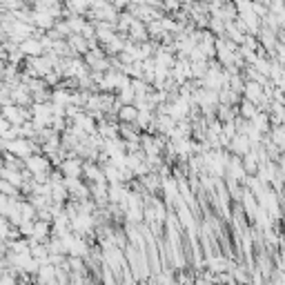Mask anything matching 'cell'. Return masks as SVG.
<instances>
[{
	"instance_id": "1",
	"label": "cell",
	"mask_w": 285,
	"mask_h": 285,
	"mask_svg": "<svg viewBox=\"0 0 285 285\" xmlns=\"http://www.w3.org/2000/svg\"><path fill=\"white\" fill-rule=\"evenodd\" d=\"M4 149L11 156H16V158H29L31 151H34V145L27 139H13V141L4 142Z\"/></svg>"
},
{
	"instance_id": "2",
	"label": "cell",
	"mask_w": 285,
	"mask_h": 285,
	"mask_svg": "<svg viewBox=\"0 0 285 285\" xmlns=\"http://www.w3.org/2000/svg\"><path fill=\"white\" fill-rule=\"evenodd\" d=\"M25 165H27L31 176H47V172H49V160H47L45 156L31 154L29 158H25Z\"/></svg>"
},
{
	"instance_id": "3",
	"label": "cell",
	"mask_w": 285,
	"mask_h": 285,
	"mask_svg": "<svg viewBox=\"0 0 285 285\" xmlns=\"http://www.w3.org/2000/svg\"><path fill=\"white\" fill-rule=\"evenodd\" d=\"M18 49H20V54H27V56H31V58H38V56H42V51H45L40 40H36V38H25Z\"/></svg>"
},
{
	"instance_id": "4",
	"label": "cell",
	"mask_w": 285,
	"mask_h": 285,
	"mask_svg": "<svg viewBox=\"0 0 285 285\" xmlns=\"http://www.w3.org/2000/svg\"><path fill=\"white\" fill-rule=\"evenodd\" d=\"M60 169H63L65 178H80V174H83V163H80L78 158H67V160H63Z\"/></svg>"
},
{
	"instance_id": "5",
	"label": "cell",
	"mask_w": 285,
	"mask_h": 285,
	"mask_svg": "<svg viewBox=\"0 0 285 285\" xmlns=\"http://www.w3.org/2000/svg\"><path fill=\"white\" fill-rule=\"evenodd\" d=\"M245 96H248V103L252 105H261V103H265V92L261 85L256 83H248L245 85Z\"/></svg>"
},
{
	"instance_id": "6",
	"label": "cell",
	"mask_w": 285,
	"mask_h": 285,
	"mask_svg": "<svg viewBox=\"0 0 285 285\" xmlns=\"http://www.w3.org/2000/svg\"><path fill=\"white\" fill-rule=\"evenodd\" d=\"M38 277V285H56V268H49V265H40L36 272Z\"/></svg>"
},
{
	"instance_id": "7",
	"label": "cell",
	"mask_w": 285,
	"mask_h": 285,
	"mask_svg": "<svg viewBox=\"0 0 285 285\" xmlns=\"http://www.w3.org/2000/svg\"><path fill=\"white\" fill-rule=\"evenodd\" d=\"M230 149L234 151L236 156H245L250 151V141L245 139L243 134H236L234 139H232V142H230Z\"/></svg>"
},
{
	"instance_id": "8",
	"label": "cell",
	"mask_w": 285,
	"mask_h": 285,
	"mask_svg": "<svg viewBox=\"0 0 285 285\" xmlns=\"http://www.w3.org/2000/svg\"><path fill=\"white\" fill-rule=\"evenodd\" d=\"M118 118L125 123H136V118H139V109L132 107V105H121L118 109Z\"/></svg>"
},
{
	"instance_id": "9",
	"label": "cell",
	"mask_w": 285,
	"mask_h": 285,
	"mask_svg": "<svg viewBox=\"0 0 285 285\" xmlns=\"http://www.w3.org/2000/svg\"><path fill=\"white\" fill-rule=\"evenodd\" d=\"M130 34H132V38H134V40H139V42H145V40H147V29L141 25V20H134V22H132V25H130Z\"/></svg>"
},
{
	"instance_id": "10",
	"label": "cell",
	"mask_w": 285,
	"mask_h": 285,
	"mask_svg": "<svg viewBox=\"0 0 285 285\" xmlns=\"http://www.w3.org/2000/svg\"><path fill=\"white\" fill-rule=\"evenodd\" d=\"M34 22H36L38 27H42V29H47V27H54V25H56L54 16H49V13H36V16H34Z\"/></svg>"
},
{
	"instance_id": "11",
	"label": "cell",
	"mask_w": 285,
	"mask_h": 285,
	"mask_svg": "<svg viewBox=\"0 0 285 285\" xmlns=\"http://www.w3.org/2000/svg\"><path fill=\"white\" fill-rule=\"evenodd\" d=\"M0 196H4V198H13V196H18V187H13L11 183H7V180L0 178Z\"/></svg>"
},
{
	"instance_id": "12",
	"label": "cell",
	"mask_w": 285,
	"mask_h": 285,
	"mask_svg": "<svg viewBox=\"0 0 285 285\" xmlns=\"http://www.w3.org/2000/svg\"><path fill=\"white\" fill-rule=\"evenodd\" d=\"M241 114H243L245 121H252V118H254L256 114H259V109H256V105H252V103L245 101L243 105H241Z\"/></svg>"
},
{
	"instance_id": "13",
	"label": "cell",
	"mask_w": 285,
	"mask_h": 285,
	"mask_svg": "<svg viewBox=\"0 0 285 285\" xmlns=\"http://www.w3.org/2000/svg\"><path fill=\"white\" fill-rule=\"evenodd\" d=\"M210 265H212V272H223V270L230 268V263H227L225 259H212Z\"/></svg>"
},
{
	"instance_id": "14",
	"label": "cell",
	"mask_w": 285,
	"mask_h": 285,
	"mask_svg": "<svg viewBox=\"0 0 285 285\" xmlns=\"http://www.w3.org/2000/svg\"><path fill=\"white\" fill-rule=\"evenodd\" d=\"M134 96H136V94H134V89H132L130 85L121 89V101H123V103H127V105H130V103L134 101Z\"/></svg>"
},
{
	"instance_id": "15",
	"label": "cell",
	"mask_w": 285,
	"mask_h": 285,
	"mask_svg": "<svg viewBox=\"0 0 285 285\" xmlns=\"http://www.w3.org/2000/svg\"><path fill=\"white\" fill-rule=\"evenodd\" d=\"M221 101L223 103H234L236 101V94L232 89H221Z\"/></svg>"
},
{
	"instance_id": "16",
	"label": "cell",
	"mask_w": 285,
	"mask_h": 285,
	"mask_svg": "<svg viewBox=\"0 0 285 285\" xmlns=\"http://www.w3.org/2000/svg\"><path fill=\"white\" fill-rule=\"evenodd\" d=\"M272 139H274V142H277L279 147L283 145V127H281V125H277V127H274V132H272Z\"/></svg>"
},
{
	"instance_id": "17",
	"label": "cell",
	"mask_w": 285,
	"mask_h": 285,
	"mask_svg": "<svg viewBox=\"0 0 285 285\" xmlns=\"http://www.w3.org/2000/svg\"><path fill=\"white\" fill-rule=\"evenodd\" d=\"M0 58H7V49H4L2 42H0Z\"/></svg>"
},
{
	"instance_id": "18",
	"label": "cell",
	"mask_w": 285,
	"mask_h": 285,
	"mask_svg": "<svg viewBox=\"0 0 285 285\" xmlns=\"http://www.w3.org/2000/svg\"><path fill=\"white\" fill-rule=\"evenodd\" d=\"M0 71H2V63H0Z\"/></svg>"
}]
</instances>
